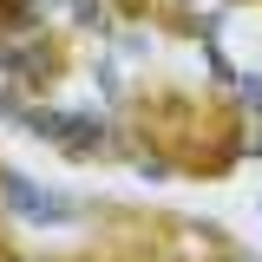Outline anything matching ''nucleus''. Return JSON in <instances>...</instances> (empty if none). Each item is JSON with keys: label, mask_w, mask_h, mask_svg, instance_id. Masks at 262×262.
Returning <instances> with one entry per match:
<instances>
[{"label": "nucleus", "mask_w": 262, "mask_h": 262, "mask_svg": "<svg viewBox=\"0 0 262 262\" xmlns=\"http://www.w3.org/2000/svg\"><path fill=\"white\" fill-rule=\"evenodd\" d=\"M0 184H7V210H13V216H27V223H46V229H59V223H72V216H79L72 203L46 196L39 184H27V177H0Z\"/></svg>", "instance_id": "1"}]
</instances>
